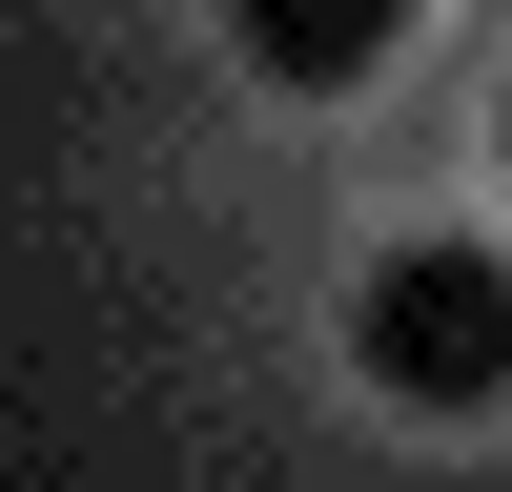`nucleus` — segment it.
I'll list each match as a JSON object with an SVG mask.
<instances>
[{"label":"nucleus","mask_w":512,"mask_h":492,"mask_svg":"<svg viewBox=\"0 0 512 492\" xmlns=\"http://www.w3.org/2000/svg\"><path fill=\"white\" fill-rule=\"evenodd\" d=\"M226 41H246V82H287V103H349V82L410 41V0H226Z\"/></svg>","instance_id":"obj_2"},{"label":"nucleus","mask_w":512,"mask_h":492,"mask_svg":"<svg viewBox=\"0 0 512 492\" xmlns=\"http://www.w3.org/2000/svg\"><path fill=\"white\" fill-rule=\"evenodd\" d=\"M349 369H369L390 410H431V431L512 410V246H472V226L390 246V267L349 287Z\"/></svg>","instance_id":"obj_1"},{"label":"nucleus","mask_w":512,"mask_h":492,"mask_svg":"<svg viewBox=\"0 0 512 492\" xmlns=\"http://www.w3.org/2000/svg\"><path fill=\"white\" fill-rule=\"evenodd\" d=\"M492 144H512V103H492Z\"/></svg>","instance_id":"obj_3"}]
</instances>
